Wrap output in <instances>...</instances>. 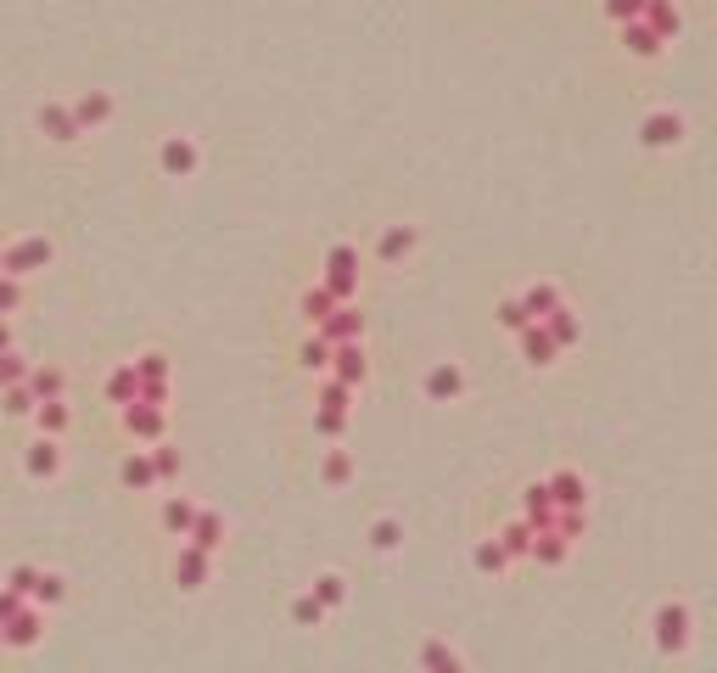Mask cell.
<instances>
[{"mask_svg":"<svg viewBox=\"0 0 717 673\" xmlns=\"http://www.w3.org/2000/svg\"><path fill=\"white\" fill-rule=\"evenodd\" d=\"M325 287H331V298L337 303H353V292H359V247L353 242H337L331 253H325Z\"/></svg>","mask_w":717,"mask_h":673,"instance_id":"cell-1","label":"cell"},{"mask_svg":"<svg viewBox=\"0 0 717 673\" xmlns=\"http://www.w3.org/2000/svg\"><path fill=\"white\" fill-rule=\"evenodd\" d=\"M118 416H124V432L135 438V444H163V438H169V404L135 399V404H124Z\"/></svg>","mask_w":717,"mask_h":673,"instance_id":"cell-2","label":"cell"},{"mask_svg":"<svg viewBox=\"0 0 717 673\" xmlns=\"http://www.w3.org/2000/svg\"><path fill=\"white\" fill-rule=\"evenodd\" d=\"M51 258H57V247H51V236H17V242H6V275H40L51 270Z\"/></svg>","mask_w":717,"mask_h":673,"instance_id":"cell-3","label":"cell"},{"mask_svg":"<svg viewBox=\"0 0 717 673\" xmlns=\"http://www.w3.org/2000/svg\"><path fill=\"white\" fill-rule=\"evenodd\" d=\"M650 629H656V651H661V657H678V651L689 645V629H695V617H689L684 601H667V606L656 612V623H650Z\"/></svg>","mask_w":717,"mask_h":673,"instance_id":"cell-4","label":"cell"},{"mask_svg":"<svg viewBox=\"0 0 717 673\" xmlns=\"http://www.w3.org/2000/svg\"><path fill=\"white\" fill-rule=\"evenodd\" d=\"M0 629H6V651H34V645L45 640V606L40 601H23L6 623H0Z\"/></svg>","mask_w":717,"mask_h":673,"instance_id":"cell-5","label":"cell"},{"mask_svg":"<svg viewBox=\"0 0 717 673\" xmlns=\"http://www.w3.org/2000/svg\"><path fill=\"white\" fill-rule=\"evenodd\" d=\"M157 169H163V180H191V174L202 169V152L191 135H163V146H157Z\"/></svg>","mask_w":717,"mask_h":673,"instance_id":"cell-6","label":"cell"},{"mask_svg":"<svg viewBox=\"0 0 717 673\" xmlns=\"http://www.w3.org/2000/svg\"><path fill=\"white\" fill-rule=\"evenodd\" d=\"M23 472H29L34 483H57V477H62V438L34 432L29 449H23Z\"/></svg>","mask_w":717,"mask_h":673,"instance_id":"cell-7","label":"cell"},{"mask_svg":"<svg viewBox=\"0 0 717 673\" xmlns=\"http://www.w3.org/2000/svg\"><path fill=\"white\" fill-rule=\"evenodd\" d=\"M34 124H40V135L51 146H73L85 129H79V118H73V101H40V113H34Z\"/></svg>","mask_w":717,"mask_h":673,"instance_id":"cell-8","label":"cell"},{"mask_svg":"<svg viewBox=\"0 0 717 673\" xmlns=\"http://www.w3.org/2000/svg\"><path fill=\"white\" fill-rule=\"evenodd\" d=\"M208 578H213V550H202V545L185 539L180 556H174V584H180L185 595H197V589H208Z\"/></svg>","mask_w":717,"mask_h":673,"instance_id":"cell-9","label":"cell"},{"mask_svg":"<svg viewBox=\"0 0 717 673\" xmlns=\"http://www.w3.org/2000/svg\"><path fill=\"white\" fill-rule=\"evenodd\" d=\"M516 348H521V359H527L533 371H549V365L561 359V343L549 337V326H544V320H533V326H521V331H516Z\"/></svg>","mask_w":717,"mask_h":673,"instance_id":"cell-10","label":"cell"},{"mask_svg":"<svg viewBox=\"0 0 717 673\" xmlns=\"http://www.w3.org/2000/svg\"><path fill=\"white\" fill-rule=\"evenodd\" d=\"M684 141V113H650L645 124H639V146H650V152H673V146Z\"/></svg>","mask_w":717,"mask_h":673,"instance_id":"cell-11","label":"cell"},{"mask_svg":"<svg viewBox=\"0 0 717 673\" xmlns=\"http://www.w3.org/2000/svg\"><path fill=\"white\" fill-rule=\"evenodd\" d=\"M331 376H342L348 387H365V376H370L365 337H353V343H337V348H331Z\"/></svg>","mask_w":717,"mask_h":673,"instance_id":"cell-12","label":"cell"},{"mask_svg":"<svg viewBox=\"0 0 717 673\" xmlns=\"http://www.w3.org/2000/svg\"><path fill=\"white\" fill-rule=\"evenodd\" d=\"M113 113H118V101L107 96V90H79V96H73V118H79V129H107L113 124Z\"/></svg>","mask_w":717,"mask_h":673,"instance_id":"cell-13","label":"cell"},{"mask_svg":"<svg viewBox=\"0 0 717 673\" xmlns=\"http://www.w3.org/2000/svg\"><path fill=\"white\" fill-rule=\"evenodd\" d=\"M421 393H426L432 404H454V399L465 393V371L443 359V365H432V371L421 376Z\"/></svg>","mask_w":717,"mask_h":673,"instance_id":"cell-14","label":"cell"},{"mask_svg":"<svg viewBox=\"0 0 717 673\" xmlns=\"http://www.w3.org/2000/svg\"><path fill=\"white\" fill-rule=\"evenodd\" d=\"M314 331H320L331 348H337V343H353V337H365V315H359L353 303H337V309H331V315H325Z\"/></svg>","mask_w":717,"mask_h":673,"instance_id":"cell-15","label":"cell"},{"mask_svg":"<svg viewBox=\"0 0 717 673\" xmlns=\"http://www.w3.org/2000/svg\"><path fill=\"white\" fill-rule=\"evenodd\" d=\"M118 483L129 488V494H152L157 488V466H152V449H135V455H124L118 460Z\"/></svg>","mask_w":717,"mask_h":673,"instance_id":"cell-16","label":"cell"},{"mask_svg":"<svg viewBox=\"0 0 717 673\" xmlns=\"http://www.w3.org/2000/svg\"><path fill=\"white\" fill-rule=\"evenodd\" d=\"M415 247H421V230H415V225H387L376 236V258H381V264H404Z\"/></svg>","mask_w":717,"mask_h":673,"instance_id":"cell-17","label":"cell"},{"mask_svg":"<svg viewBox=\"0 0 717 673\" xmlns=\"http://www.w3.org/2000/svg\"><path fill=\"white\" fill-rule=\"evenodd\" d=\"M34 432H51V438H68L73 432V404H68V393L62 399H40L34 404Z\"/></svg>","mask_w":717,"mask_h":673,"instance_id":"cell-18","label":"cell"},{"mask_svg":"<svg viewBox=\"0 0 717 673\" xmlns=\"http://www.w3.org/2000/svg\"><path fill=\"white\" fill-rule=\"evenodd\" d=\"M555 511H561V505H555L549 483H527V488H521V516H527V522H533L538 533L555 528Z\"/></svg>","mask_w":717,"mask_h":673,"instance_id":"cell-19","label":"cell"},{"mask_svg":"<svg viewBox=\"0 0 717 673\" xmlns=\"http://www.w3.org/2000/svg\"><path fill=\"white\" fill-rule=\"evenodd\" d=\"M617 34H622V45H628V51H633V57H639V62H656L661 51H667V40H661V34L650 29L645 17H633V23H622Z\"/></svg>","mask_w":717,"mask_h":673,"instance_id":"cell-20","label":"cell"},{"mask_svg":"<svg viewBox=\"0 0 717 673\" xmlns=\"http://www.w3.org/2000/svg\"><path fill=\"white\" fill-rule=\"evenodd\" d=\"M101 393H107V404H118V410L141 399V371H135V359H129V365H118V371H107Z\"/></svg>","mask_w":717,"mask_h":673,"instance_id":"cell-21","label":"cell"},{"mask_svg":"<svg viewBox=\"0 0 717 673\" xmlns=\"http://www.w3.org/2000/svg\"><path fill=\"white\" fill-rule=\"evenodd\" d=\"M191 522H197V505L185 500V494H169V500H163V511H157V528L169 533V539H185V533H191Z\"/></svg>","mask_w":717,"mask_h":673,"instance_id":"cell-22","label":"cell"},{"mask_svg":"<svg viewBox=\"0 0 717 673\" xmlns=\"http://www.w3.org/2000/svg\"><path fill=\"white\" fill-rule=\"evenodd\" d=\"M191 545H202V550H219L225 545V516L219 511H208V505H197V522H191V533H185Z\"/></svg>","mask_w":717,"mask_h":673,"instance_id":"cell-23","label":"cell"},{"mask_svg":"<svg viewBox=\"0 0 717 673\" xmlns=\"http://www.w3.org/2000/svg\"><path fill=\"white\" fill-rule=\"evenodd\" d=\"M645 23L661 40H678V34H684V12H678L673 0H645Z\"/></svg>","mask_w":717,"mask_h":673,"instance_id":"cell-24","label":"cell"},{"mask_svg":"<svg viewBox=\"0 0 717 673\" xmlns=\"http://www.w3.org/2000/svg\"><path fill=\"white\" fill-rule=\"evenodd\" d=\"M521 303H527V315L533 320H544V315H555V309H561V287H555V281H533V287L521 292Z\"/></svg>","mask_w":717,"mask_h":673,"instance_id":"cell-25","label":"cell"},{"mask_svg":"<svg viewBox=\"0 0 717 673\" xmlns=\"http://www.w3.org/2000/svg\"><path fill=\"white\" fill-rule=\"evenodd\" d=\"M566 556H572V539H566V533L544 528V533L533 539V561H538V567H561Z\"/></svg>","mask_w":717,"mask_h":673,"instance_id":"cell-26","label":"cell"},{"mask_svg":"<svg viewBox=\"0 0 717 673\" xmlns=\"http://www.w3.org/2000/svg\"><path fill=\"white\" fill-rule=\"evenodd\" d=\"M34 387L29 382H12V387H0V416H12V421H29L34 416Z\"/></svg>","mask_w":717,"mask_h":673,"instance_id":"cell-27","label":"cell"},{"mask_svg":"<svg viewBox=\"0 0 717 673\" xmlns=\"http://www.w3.org/2000/svg\"><path fill=\"white\" fill-rule=\"evenodd\" d=\"M348 421H353V410H337V404H320V410H314V432H320L325 444H342V438H348Z\"/></svg>","mask_w":717,"mask_h":673,"instance_id":"cell-28","label":"cell"},{"mask_svg":"<svg viewBox=\"0 0 717 673\" xmlns=\"http://www.w3.org/2000/svg\"><path fill=\"white\" fill-rule=\"evenodd\" d=\"M533 539H538V528L527 522V516H521V522H505V528H499V545L510 550V561L533 556Z\"/></svg>","mask_w":717,"mask_h":673,"instance_id":"cell-29","label":"cell"},{"mask_svg":"<svg viewBox=\"0 0 717 673\" xmlns=\"http://www.w3.org/2000/svg\"><path fill=\"white\" fill-rule=\"evenodd\" d=\"M549 494H555V505H589V483H583V472H555L549 477Z\"/></svg>","mask_w":717,"mask_h":673,"instance_id":"cell-30","label":"cell"},{"mask_svg":"<svg viewBox=\"0 0 717 673\" xmlns=\"http://www.w3.org/2000/svg\"><path fill=\"white\" fill-rule=\"evenodd\" d=\"M471 561H477V573H488V578H499L510 567V550L499 545V533L493 539H477V550H471Z\"/></svg>","mask_w":717,"mask_h":673,"instance_id":"cell-31","label":"cell"},{"mask_svg":"<svg viewBox=\"0 0 717 673\" xmlns=\"http://www.w3.org/2000/svg\"><path fill=\"white\" fill-rule=\"evenodd\" d=\"M365 539H370V550H381V556H393V550L404 545V522H398V516H376Z\"/></svg>","mask_w":717,"mask_h":673,"instance_id":"cell-32","label":"cell"},{"mask_svg":"<svg viewBox=\"0 0 717 673\" xmlns=\"http://www.w3.org/2000/svg\"><path fill=\"white\" fill-rule=\"evenodd\" d=\"M320 483H325V488H348V483H353V455H348V449H325Z\"/></svg>","mask_w":717,"mask_h":673,"instance_id":"cell-33","label":"cell"},{"mask_svg":"<svg viewBox=\"0 0 717 673\" xmlns=\"http://www.w3.org/2000/svg\"><path fill=\"white\" fill-rule=\"evenodd\" d=\"M544 326H549V337L561 343V354H566V348H577V337H583V320H577L572 309H566V303L555 309V315H544Z\"/></svg>","mask_w":717,"mask_h":673,"instance_id":"cell-34","label":"cell"},{"mask_svg":"<svg viewBox=\"0 0 717 673\" xmlns=\"http://www.w3.org/2000/svg\"><path fill=\"white\" fill-rule=\"evenodd\" d=\"M297 365H303V371H314V376L331 371V343H325L320 331H309V337H303V348H297Z\"/></svg>","mask_w":717,"mask_h":673,"instance_id":"cell-35","label":"cell"},{"mask_svg":"<svg viewBox=\"0 0 717 673\" xmlns=\"http://www.w3.org/2000/svg\"><path fill=\"white\" fill-rule=\"evenodd\" d=\"M29 387H34V399H62V393H68V376H62L57 365H29Z\"/></svg>","mask_w":717,"mask_h":673,"instance_id":"cell-36","label":"cell"},{"mask_svg":"<svg viewBox=\"0 0 717 673\" xmlns=\"http://www.w3.org/2000/svg\"><path fill=\"white\" fill-rule=\"evenodd\" d=\"M309 589H314V601H320L325 612H337V606H348V578H342V573H320Z\"/></svg>","mask_w":717,"mask_h":673,"instance_id":"cell-37","label":"cell"},{"mask_svg":"<svg viewBox=\"0 0 717 673\" xmlns=\"http://www.w3.org/2000/svg\"><path fill=\"white\" fill-rule=\"evenodd\" d=\"M331 309H337V298H331V287H325V281H320V287H309L303 298H297V315L309 320V326H320V320L331 315Z\"/></svg>","mask_w":717,"mask_h":673,"instance_id":"cell-38","label":"cell"},{"mask_svg":"<svg viewBox=\"0 0 717 673\" xmlns=\"http://www.w3.org/2000/svg\"><path fill=\"white\" fill-rule=\"evenodd\" d=\"M23 309H29V281L0 270V315H23Z\"/></svg>","mask_w":717,"mask_h":673,"instance_id":"cell-39","label":"cell"},{"mask_svg":"<svg viewBox=\"0 0 717 673\" xmlns=\"http://www.w3.org/2000/svg\"><path fill=\"white\" fill-rule=\"evenodd\" d=\"M152 449V466H157V483H180V472H185V460H180V449L163 438V444H146Z\"/></svg>","mask_w":717,"mask_h":673,"instance_id":"cell-40","label":"cell"},{"mask_svg":"<svg viewBox=\"0 0 717 673\" xmlns=\"http://www.w3.org/2000/svg\"><path fill=\"white\" fill-rule=\"evenodd\" d=\"M40 573H45V567H34V561H17V567H6V578H0V584L17 589L23 601H34V584H40Z\"/></svg>","mask_w":717,"mask_h":673,"instance_id":"cell-41","label":"cell"},{"mask_svg":"<svg viewBox=\"0 0 717 673\" xmlns=\"http://www.w3.org/2000/svg\"><path fill=\"white\" fill-rule=\"evenodd\" d=\"M34 601H40L45 612H51V606H62V601H68V578L45 567V573H40V584H34Z\"/></svg>","mask_w":717,"mask_h":673,"instance_id":"cell-42","label":"cell"},{"mask_svg":"<svg viewBox=\"0 0 717 673\" xmlns=\"http://www.w3.org/2000/svg\"><path fill=\"white\" fill-rule=\"evenodd\" d=\"M493 320H499V326H505L510 337H516L521 326H533V315H527V303H521V298H499V309H493Z\"/></svg>","mask_w":717,"mask_h":673,"instance_id":"cell-43","label":"cell"},{"mask_svg":"<svg viewBox=\"0 0 717 673\" xmlns=\"http://www.w3.org/2000/svg\"><path fill=\"white\" fill-rule=\"evenodd\" d=\"M292 623H297V629H320V623H325V606L314 601V589H309V595H292Z\"/></svg>","mask_w":717,"mask_h":673,"instance_id":"cell-44","label":"cell"},{"mask_svg":"<svg viewBox=\"0 0 717 673\" xmlns=\"http://www.w3.org/2000/svg\"><path fill=\"white\" fill-rule=\"evenodd\" d=\"M135 371H141V382H169V354L146 348V354H135Z\"/></svg>","mask_w":717,"mask_h":673,"instance_id":"cell-45","label":"cell"},{"mask_svg":"<svg viewBox=\"0 0 717 673\" xmlns=\"http://www.w3.org/2000/svg\"><path fill=\"white\" fill-rule=\"evenodd\" d=\"M29 365H34V359H23V354H17V348H6V354H0V387H12V382H29Z\"/></svg>","mask_w":717,"mask_h":673,"instance_id":"cell-46","label":"cell"},{"mask_svg":"<svg viewBox=\"0 0 717 673\" xmlns=\"http://www.w3.org/2000/svg\"><path fill=\"white\" fill-rule=\"evenodd\" d=\"M320 404H337V410H353V387L342 382V376H331V371H325V382H320Z\"/></svg>","mask_w":717,"mask_h":673,"instance_id":"cell-47","label":"cell"},{"mask_svg":"<svg viewBox=\"0 0 717 673\" xmlns=\"http://www.w3.org/2000/svg\"><path fill=\"white\" fill-rule=\"evenodd\" d=\"M421 668H460V657H454L449 645L426 640V645H421Z\"/></svg>","mask_w":717,"mask_h":673,"instance_id":"cell-48","label":"cell"},{"mask_svg":"<svg viewBox=\"0 0 717 673\" xmlns=\"http://www.w3.org/2000/svg\"><path fill=\"white\" fill-rule=\"evenodd\" d=\"M605 17H611V23H633V17H645V0H605Z\"/></svg>","mask_w":717,"mask_h":673,"instance_id":"cell-49","label":"cell"},{"mask_svg":"<svg viewBox=\"0 0 717 673\" xmlns=\"http://www.w3.org/2000/svg\"><path fill=\"white\" fill-rule=\"evenodd\" d=\"M141 399L146 404H169V382H141Z\"/></svg>","mask_w":717,"mask_h":673,"instance_id":"cell-50","label":"cell"},{"mask_svg":"<svg viewBox=\"0 0 717 673\" xmlns=\"http://www.w3.org/2000/svg\"><path fill=\"white\" fill-rule=\"evenodd\" d=\"M17 606H23V595H17V589H6V584H0V623H6V617H12Z\"/></svg>","mask_w":717,"mask_h":673,"instance_id":"cell-51","label":"cell"},{"mask_svg":"<svg viewBox=\"0 0 717 673\" xmlns=\"http://www.w3.org/2000/svg\"><path fill=\"white\" fill-rule=\"evenodd\" d=\"M6 348H17V331H12V315H0V354Z\"/></svg>","mask_w":717,"mask_h":673,"instance_id":"cell-52","label":"cell"},{"mask_svg":"<svg viewBox=\"0 0 717 673\" xmlns=\"http://www.w3.org/2000/svg\"><path fill=\"white\" fill-rule=\"evenodd\" d=\"M0 270H6V242H0Z\"/></svg>","mask_w":717,"mask_h":673,"instance_id":"cell-53","label":"cell"},{"mask_svg":"<svg viewBox=\"0 0 717 673\" xmlns=\"http://www.w3.org/2000/svg\"><path fill=\"white\" fill-rule=\"evenodd\" d=\"M0 651H6V629H0Z\"/></svg>","mask_w":717,"mask_h":673,"instance_id":"cell-54","label":"cell"}]
</instances>
